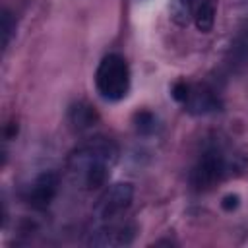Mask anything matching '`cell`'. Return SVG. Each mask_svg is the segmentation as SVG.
Returning <instances> with one entry per match:
<instances>
[{
	"mask_svg": "<svg viewBox=\"0 0 248 248\" xmlns=\"http://www.w3.org/2000/svg\"><path fill=\"white\" fill-rule=\"evenodd\" d=\"M170 95L184 107V110L192 114H211L221 110V99L217 91L205 83L176 81L170 89Z\"/></svg>",
	"mask_w": 248,
	"mask_h": 248,
	"instance_id": "obj_5",
	"label": "cell"
},
{
	"mask_svg": "<svg viewBox=\"0 0 248 248\" xmlns=\"http://www.w3.org/2000/svg\"><path fill=\"white\" fill-rule=\"evenodd\" d=\"M116 161V143L108 138H95L81 143L68 155L66 172L76 188L83 192H93L107 184Z\"/></svg>",
	"mask_w": 248,
	"mask_h": 248,
	"instance_id": "obj_1",
	"label": "cell"
},
{
	"mask_svg": "<svg viewBox=\"0 0 248 248\" xmlns=\"http://www.w3.org/2000/svg\"><path fill=\"white\" fill-rule=\"evenodd\" d=\"M68 122L76 132H87L99 122V114L89 103L78 101L68 110Z\"/></svg>",
	"mask_w": 248,
	"mask_h": 248,
	"instance_id": "obj_9",
	"label": "cell"
},
{
	"mask_svg": "<svg viewBox=\"0 0 248 248\" xmlns=\"http://www.w3.org/2000/svg\"><path fill=\"white\" fill-rule=\"evenodd\" d=\"M134 122H136V130L140 134H151L155 130V116L149 112V110H141L134 116Z\"/></svg>",
	"mask_w": 248,
	"mask_h": 248,
	"instance_id": "obj_10",
	"label": "cell"
},
{
	"mask_svg": "<svg viewBox=\"0 0 248 248\" xmlns=\"http://www.w3.org/2000/svg\"><path fill=\"white\" fill-rule=\"evenodd\" d=\"M136 236V227L132 223H107V225H99L91 234L87 244L89 246H97V248H122V246H130L134 242Z\"/></svg>",
	"mask_w": 248,
	"mask_h": 248,
	"instance_id": "obj_7",
	"label": "cell"
},
{
	"mask_svg": "<svg viewBox=\"0 0 248 248\" xmlns=\"http://www.w3.org/2000/svg\"><path fill=\"white\" fill-rule=\"evenodd\" d=\"M58 186H60V176L54 170H45L39 176L33 178V182L25 188L23 192V200L35 207V209H46L52 200L58 194Z\"/></svg>",
	"mask_w": 248,
	"mask_h": 248,
	"instance_id": "obj_8",
	"label": "cell"
},
{
	"mask_svg": "<svg viewBox=\"0 0 248 248\" xmlns=\"http://www.w3.org/2000/svg\"><path fill=\"white\" fill-rule=\"evenodd\" d=\"M14 31H16V21H14L12 14H10L8 10H4V12H2V46H4V48H8Z\"/></svg>",
	"mask_w": 248,
	"mask_h": 248,
	"instance_id": "obj_11",
	"label": "cell"
},
{
	"mask_svg": "<svg viewBox=\"0 0 248 248\" xmlns=\"http://www.w3.org/2000/svg\"><path fill=\"white\" fill-rule=\"evenodd\" d=\"M132 76H130V66L122 54L110 52L103 56L95 70V87L97 93L110 103L122 101L128 91H130Z\"/></svg>",
	"mask_w": 248,
	"mask_h": 248,
	"instance_id": "obj_3",
	"label": "cell"
},
{
	"mask_svg": "<svg viewBox=\"0 0 248 248\" xmlns=\"http://www.w3.org/2000/svg\"><path fill=\"white\" fill-rule=\"evenodd\" d=\"M217 0H172L170 17L178 25H196L200 33H209L215 25Z\"/></svg>",
	"mask_w": 248,
	"mask_h": 248,
	"instance_id": "obj_6",
	"label": "cell"
},
{
	"mask_svg": "<svg viewBox=\"0 0 248 248\" xmlns=\"http://www.w3.org/2000/svg\"><path fill=\"white\" fill-rule=\"evenodd\" d=\"M134 200V186L132 182H114L110 184L97 200L93 207V217L97 225L118 223L126 211L130 209Z\"/></svg>",
	"mask_w": 248,
	"mask_h": 248,
	"instance_id": "obj_4",
	"label": "cell"
},
{
	"mask_svg": "<svg viewBox=\"0 0 248 248\" xmlns=\"http://www.w3.org/2000/svg\"><path fill=\"white\" fill-rule=\"evenodd\" d=\"M238 202H240V198H238L236 194H227V196L223 198L221 205H223V209L232 211V209H236V207H238Z\"/></svg>",
	"mask_w": 248,
	"mask_h": 248,
	"instance_id": "obj_12",
	"label": "cell"
},
{
	"mask_svg": "<svg viewBox=\"0 0 248 248\" xmlns=\"http://www.w3.org/2000/svg\"><path fill=\"white\" fill-rule=\"evenodd\" d=\"M248 161L234 147L221 140H207L190 170V184L196 192H209L231 176L240 174Z\"/></svg>",
	"mask_w": 248,
	"mask_h": 248,
	"instance_id": "obj_2",
	"label": "cell"
}]
</instances>
